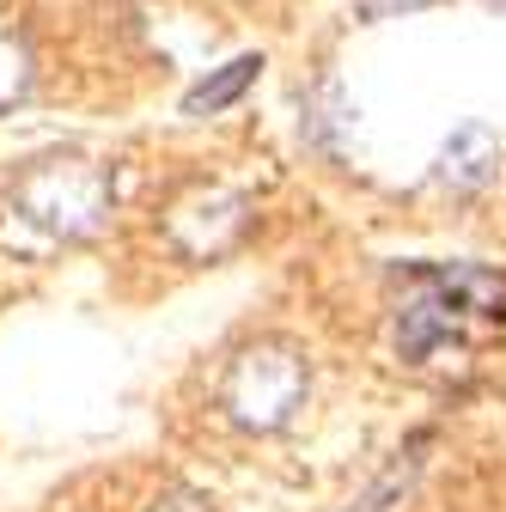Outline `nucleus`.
Here are the masks:
<instances>
[{"label":"nucleus","instance_id":"6","mask_svg":"<svg viewBox=\"0 0 506 512\" xmlns=\"http://www.w3.org/2000/svg\"><path fill=\"white\" fill-rule=\"evenodd\" d=\"M500 7H506V0H500Z\"/></svg>","mask_w":506,"mask_h":512},{"label":"nucleus","instance_id":"5","mask_svg":"<svg viewBox=\"0 0 506 512\" xmlns=\"http://www.w3.org/2000/svg\"><path fill=\"white\" fill-rule=\"evenodd\" d=\"M25 92H31V55L19 37L0 31V110H13Z\"/></svg>","mask_w":506,"mask_h":512},{"label":"nucleus","instance_id":"2","mask_svg":"<svg viewBox=\"0 0 506 512\" xmlns=\"http://www.w3.org/2000/svg\"><path fill=\"white\" fill-rule=\"evenodd\" d=\"M305 360L293 348H244L232 366H226V384H220V403L238 427H257V433H275L299 415L305 403Z\"/></svg>","mask_w":506,"mask_h":512},{"label":"nucleus","instance_id":"3","mask_svg":"<svg viewBox=\"0 0 506 512\" xmlns=\"http://www.w3.org/2000/svg\"><path fill=\"white\" fill-rule=\"evenodd\" d=\"M500 165V141L488 135L482 122H464L458 135L446 141V153H439V177H446L452 189H482Z\"/></svg>","mask_w":506,"mask_h":512},{"label":"nucleus","instance_id":"4","mask_svg":"<svg viewBox=\"0 0 506 512\" xmlns=\"http://www.w3.org/2000/svg\"><path fill=\"white\" fill-rule=\"evenodd\" d=\"M257 68H263L257 55H238V61H226V68H220L214 80H202L196 92L183 98V110H189V116H214V110H226L232 98H244V86L257 80Z\"/></svg>","mask_w":506,"mask_h":512},{"label":"nucleus","instance_id":"1","mask_svg":"<svg viewBox=\"0 0 506 512\" xmlns=\"http://www.w3.org/2000/svg\"><path fill=\"white\" fill-rule=\"evenodd\" d=\"M13 208L55 238H86L110 214V177L86 159H49V165H31L19 177Z\"/></svg>","mask_w":506,"mask_h":512}]
</instances>
